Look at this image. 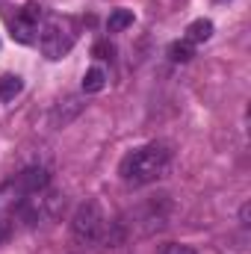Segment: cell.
<instances>
[{
	"label": "cell",
	"instance_id": "cell-1",
	"mask_svg": "<svg viewBox=\"0 0 251 254\" xmlns=\"http://www.w3.org/2000/svg\"><path fill=\"white\" fill-rule=\"evenodd\" d=\"M169 216H172V201H169V195L151 198V201H145V204L127 210L125 216L116 219L113 225H107L101 243H107L110 249H116V246L127 243L130 237H133V240H136V237H151V234H157V231H163V228L169 225Z\"/></svg>",
	"mask_w": 251,
	"mask_h": 254
},
{
	"label": "cell",
	"instance_id": "cell-2",
	"mask_svg": "<svg viewBox=\"0 0 251 254\" xmlns=\"http://www.w3.org/2000/svg\"><path fill=\"white\" fill-rule=\"evenodd\" d=\"M169 166H172V151L160 142H151V145L133 148L127 154L119 166V175L130 187H145V184L160 181L169 172Z\"/></svg>",
	"mask_w": 251,
	"mask_h": 254
},
{
	"label": "cell",
	"instance_id": "cell-3",
	"mask_svg": "<svg viewBox=\"0 0 251 254\" xmlns=\"http://www.w3.org/2000/svg\"><path fill=\"white\" fill-rule=\"evenodd\" d=\"M107 231V219H104V210L98 201H83L71 219V237L74 243L80 246H92V243H101Z\"/></svg>",
	"mask_w": 251,
	"mask_h": 254
},
{
	"label": "cell",
	"instance_id": "cell-4",
	"mask_svg": "<svg viewBox=\"0 0 251 254\" xmlns=\"http://www.w3.org/2000/svg\"><path fill=\"white\" fill-rule=\"evenodd\" d=\"M39 33H42L39 36V48H42V54L48 60H63L65 54L71 51L74 39H77V33H74L68 18H48Z\"/></svg>",
	"mask_w": 251,
	"mask_h": 254
},
{
	"label": "cell",
	"instance_id": "cell-5",
	"mask_svg": "<svg viewBox=\"0 0 251 254\" xmlns=\"http://www.w3.org/2000/svg\"><path fill=\"white\" fill-rule=\"evenodd\" d=\"M48 184H51V175H48V169H42V166H30V169H24V172L15 178V187H18V192H21L24 198L45 192Z\"/></svg>",
	"mask_w": 251,
	"mask_h": 254
},
{
	"label": "cell",
	"instance_id": "cell-6",
	"mask_svg": "<svg viewBox=\"0 0 251 254\" xmlns=\"http://www.w3.org/2000/svg\"><path fill=\"white\" fill-rule=\"evenodd\" d=\"M86 110V104H83V98H65L60 101L54 110H51V116H48V125L54 127V130H60V127H68L80 113Z\"/></svg>",
	"mask_w": 251,
	"mask_h": 254
},
{
	"label": "cell",
	"instance_id": "cell-7",
	"mask_svg": "<svg viewBox=\"0 0 251 254\" xmlns=\"http://www.w3.org/2000/svg\"><path fill=\"white\" fill-rule=\"evenodd\" d=\"M213 36V24L207 21V18H198V21H192L187 27V42L189 45H201V42H207Z\"/></svg>",
	"mask_w": 251,
	"mask_h": 254
},
{
	"label": "cell",
	"instance_id": "cell-8",
	"mask_svg": "<svg viewBox=\"0 0 251 254\" xmlns=\"http://www.w3.org/2000/svg\"><path fill=\"white\" fill-rule=\"evenodd\" d=\"M36 33H39V24H33V21L21 18V15L12 21V36H15L21 45H30V42L36 39Z\"/></svg>",
	"mask_w": 251,
	"mask_h": 254
},
{
	"label": "cell",
	"instance_id": "cell-9",
	"mask_svg": "<svg viewBox=\"0 0 251 254\" xmlns=\"http://www.w3.org/2000/svg\"><path fill=\"white\" fill-rule=\"evenodd\" d=\"M104 86H107V74H104L101 68H89L86 77H83V92H86V95H95V92H101Z\"/></svg>",
	"mask_w": 251,
	"mask_h": 254
},
{
	"label": "cell",
	"instance_id": "cell-10",
	"mask_svg": "<svg viewBox=\"0 0 251 254\" xmlns=\"http://www.w3.org/2000/svg\"><path fill=\"white\" fill-rule=\"evenodd\" d=\"M130 24H133V12H130V9H116V12L107 18V30H110V33H122Z\"/></svg>",
	"mask_w": 251,
	"mask_h": 254
},
{
	"label": "cell",
	"instance_id": "cell-11",
	"mask_svg": "<svg viewBox=\"0 0 251 254\" xmlns=\"http://www.w3.org/2000/svg\"><path fill=\"white\" fill-rule=\"evenodd\" d=\"M24 89V83H21V77H15V74H6V77H0V101H12L18 92Z\"/></svg>",
	"mask_w": 251,
	"mask_h": 254
},
{
	"label": "cell",
	"instance_id": "cell-12",
	"mask_svg": "<svg viewBox=\"0 0 251 254\" xmlns=\"http://www.w3.org/2000/svg\"><path fill=\"white\" fill-rule=\"evenodd\" d=\"M192 57H195V48L189 45L187 39H184V42H172V45H169V60H172V63H189Z\"/></svg>",
	"mask_w": 251,
	"mask_h": 254
},
{
	"label": "cell",
	"instance_id": "cell-13",
	"mask_svg": "<svg viewBox=\"0 0 251 254\" xmlns=\"http://www.w3.org/2000/svg\"><path fill=\"white\" fill-rule=\"evenodd\" d=\"M157 254H195V249L192 246H181V243H166V246H160Z\"/></svg>",
	"mask_w": 251,
	"mask_h": 254
},
{
	"label": "cell",
	"instance_id": "cell-14",
	"mask_svg": "<svg viewBox=\"0 0 251 254\" xmlns=\"http://www.w3.org/2000/svg\"><path fill=\"white\" fill-rule=\"evenodd\" d=\"M113 54H116V48H113L110 42H98V45L92 48V57H95V60H110Z\"/></svg>",
	"mask_w": 251,
	"mask_h": 254
},
{
	"label": "cell",
	"instance_id": "cell-15",
	"mask_svg": "<svg viewBox=\"0 0 251 254\" xmlns=\"http://www.w3.org/2000/svg\"><path fill=\"white\" fill-rule=\"evenodd\" d=\"M240 225H243V228H249V225H251V204H249V201L240 207Z\"/></svg>",
	"mask_w": 251,
	"mask_h": 254
},
{
	"label": "cell",
	"instance_id": "cell-16",
	"mask_svg": "<svg viewBox=\"0 0 251 254\" xmlns=\"http://www.w3.org/2000/svg\"><path fill=\"white\" fill-rule=\"evenodd\" d=\"M9 234H12V222H9L6 216H0V243L9 240Z\"/></svg>",
	"mask_w": 251,
	"mask_h": 254
},
{
	"label": "cell",
	"instance_id": "cell-17",
	"mask_svg": "<svg viewBox=\"0 0 251 254\" xmlns=\"http://www.w3.org/2000/svg\"><path fill=\"white\" fill-rule=\"evenodd\" d=\"M216 3H228V0H216Z\"/></svg>",
	"mask_w": 251,
	"mask_h": 254
}]
</instances>
